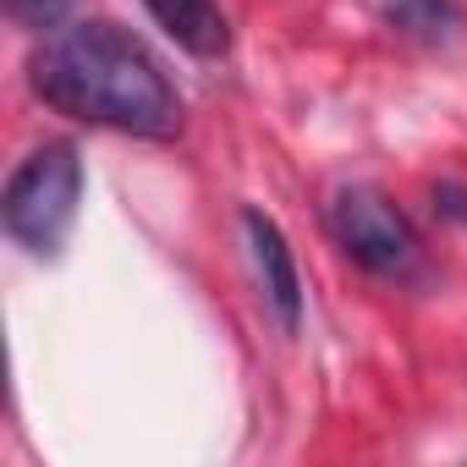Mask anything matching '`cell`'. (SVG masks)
Masks as SVG:
<instances>
[{
    "label": "cell",
    "instance_id": "cell-1",
    "mask_svg": "<svg viewBox=\"0 0 467 467\" xmlns=\"http://www.w3.org/2000/svg\"><path fill=\"white\" fill-rule=\"evenodd\" d=\"M34 88L72 121L171 138L182 127V99L160 61L116 23H72L34 56Z\"/></svg>",
    "mask_w": 467,
    "mask_h": 467
},
{
    "label": "cell",
    "instance_id": "cell-2",
    "mask_svg": "<svg viewBox=\"0 0 467 467\" xmlns=\"http://www.w3.org/2000/svg\"><path fill=\"white\" fill-rule=\"evenodd\" d=\"M78 198H83V160L72 143H39L6 182L0 214L6 231L39 259L61 254L67 231L78 220Z\"/></svg>",
    "mask_w": 467,
    "mask_h": 467
},
{
    "label": "cell",
    "instance_id": "cell-3",
    "mask_svg": "<svg viewBox=\"0 0 467 467\" xmlns=\"http://www.w3.org/2000/svg\"><path fill=\"white\" fill-rule=\"evenodd\" d=\"M330 231L347 248V259H358L363 270H374L385 281L412 275L418 259H423V243H418L412 220L379 187H341L336 203H330Z\"/></svg>",
    "mask_w": 467,
    "mask_h": 467
},
{
    "label": "cell",
    "instance_id": "cell-4",
    "mask_svg": "<svg viewBox=\"0 0 467 467\" xmlns=\"http://www.w3.org/2000/svg\"><path fill=\"white\" fill-rule=\"evenodd\" d=\"M243 231H248V254H254V270H259V286H265V303L275 308V319L286 330H297L303 319V281H297V259L281 237V225L259 209L243 214Z\"/></svg>",
    "mask_w": 467,
    "mask_h": 467
},
{
    "label": "cell",
    "instance_id": "cell-5",
    "mask_svg": "<svg viewBox=\"0 0 467 467\" xmlns=\"http://www.w3.org/2000/svg\"><path fill=\"white\" fill-rule=\"evenodd\" d=\"M143 6L154 12V23L198 61H220L231 50V28L220 17L214 0H143Z\"/></svg>",
    "mask_w": 467,
    "mask_h": 467
},
{
    "label": "cell",
    "instance_id": "cell-6",
    "mask_svg": "<svg viewBox=\"0 0 467 467\" xmlns=\"http://www.w3.org/2000/svg\"><path fill=\"white\" fill-rule=\"evenodd\" d=\"M385 17H390L401 34L440 45V39H451V28H456V0H385Z\"/></svg>",
    "mask_w": 467,
    "mask_h": 467
},
{
    "label": "cell",
    "instance_id": "cell-7",
    "mask_svg": "<svg viewBox=\"0 0 467 467\" xmlns=\"http://www.w3.org/2000/svg\"><path fill=\"white\" fill-rule=\"evenodd\" d=\"M6 6H12V17H23V23H56L67 6H72V0H6Z\"/></svg>",
    "mask_w": 467,
    "mask_h": 467
},
{
    "label": "cell",
    "instance_id": "cell-8",
    "mask_svg": "<svg viewBox=\"0 0 467 467\" xmlns=\"http://www.w3.org/2000/svg\"><path fill=\"white\" fill-rule=\"evenodd\" d=\"M434 209H445V214L467 220V192H462L456 182H440V187H434Z\"/></svg>",
    "mask_w": 467,
    "mask_h": 467
}]
</instances>
